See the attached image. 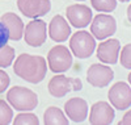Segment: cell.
<instances>
[{"label": "cell", "instance_id": "5bb4252c", "mask_svg": "<svg viewBox=\"0 0 131 125\" xmlns=\"http://www.w3.org/2000/svg\"><path fill=\"white\" fill-rule=\"evenodd\" d=\"M71 36V26L70 22L62 15L54 16L49 24V37L54 42H64Z\"/></svg>", "mask_w": 131, "mask_h": 125}, {"label": "cell", "instance_id": "484cf974", "mask_svg": "<svg viewBox=\"0 0 131 125\" xmlns=\"http://www.w3.org/2000/svg\"><path fill=\"white\" fill-rule=\"evenodd\" d=\"M118 125H131V109H128V111L125 113L123 117L119 120Z\"/></svg>", "mask_w": 131, "mask_h": 125}, {"label": "cell", "instance_id": "4fadbf2b", "mask_svg": "<svg viewBox=\"0 0 131 125\" xmlns=\"http://www.w3.org/2000/svg\"><path fill=\"white\" fill-rule=\"evenodd\" d=\"M88 103L83 97H71L64 103V113L67 119L79 124L86 120L88 117Z\"/></svg>", "mask_w": 131, "mask_h": 125}, {"label": "cell", "instance_id": "f546056e", "mask_svg": "<svg viewBox=\"0 0 131 125\" xmlns=\"http://www.w3.org/2000/svg\"><path fill=\"white\" fill-rule=\"evenodd\" d=\"M75 2H84V0H75Z\"/></svg>", "mask_w": 131, "mask_h": 125}, {"label": "cell", "instance_id": "7a4b0ae2", "mask_svg": "<svg viewBox=\"0 0 131 125\" xmlns=\"http://www.w3.org/2000/svg\"><path fill=\"white\" fill-rule=\"evenodd\" d=\"M7 101L16 111H33L38 105V95L28 87L15 86L8 90Z\"/></svg>", "mask_w": 131, "mask_h": 125}, {"label": "cell", "instance_id": "cb8c5ba5", "mask_svg": "<svg viewBox=\"0 0 131 125\" xmlns=\"http://www.w3.org/2000/svg\"><path fill=\"white\" fill-rule=\"evenodd\" d=\"M9 41V36H8V30L4 26V24L0 21V48L4 46L5 43H8Z\"/></svg>", "mask_w": 131, "mask_h": 125}, {"label": "cell", "instance_id": "e0dca14e", "mask_svg": "<svg viewBox=\"0 0 131 125\" xmlns=\"http://www.w3.org/2000/svg\"><path fill=\"white\" fill-rule=\"evenodd\" d=\"M43 124L45 125H68V119L60 108L51 105L46 108V111L43 112Z\"/></svg>", "mask_w": 131, "mask_h": 125}, {"label": "cell", "instance_id": "7c38bea8", "mask_svg": "<svg viewBox=\"0 0 131 125\" xmlns=\"http://www.w3.org/2000/svg\"><path fill=\"white\" fill-rule=\"evenodd\" d=\"M17 8L24 16L29 19L42 17L50 12V0H17Z\"/></svg>", "mask_w": 131, "mask_h": 125}, {"label": "cell", "instance_id": "5b68a950", "mask_svg": "<svg viewBox=\"0 0 131 125\" xmlns=\"http://www.w3.org/2000/svg\"><path fill=\"white\" fill-rule=\"evenodd\" d=\"M117 32V20L114 16L107 13H98L97 16L92 17L91 21V34L96 40H105L115 34Z\"/></svg>", "mask_w": 131, "mask_h": 125}, {"label": "cell", "instance_id": "44dd1931", "mask_svg": "<svg viewBox=\"0 0 131 125\" xmlns=\"http://www.w3.org/2000/svg\"><path fill=\"white\" fill-rule=\"evenodd\" d=\"M92 7L97 12L110 13L117 8V0H91Z\"/></svg>", "mask_w": 131, "mask_h": 125}, {"label": "cell", "instance_id": "d6986e66", "mask_svg": "<svg viewBox=\"0 0 131 125\" xmlns=\"http://www.w3.org/2000/svg\"><path fill=\"white\" fill-rule=\"evenodd\" d=\"M16 58V51L12 46L5 43L4 46L0 48V69H7L13 63Z\"/></svg>", "mask_w": 131, "mask_h": 125}, {"label": "cell", "instance_id": "52a82bcc", "mask_svg": "<svg viewBox=\"0 0 131 125\" xmlns=\"http://www.w3.org/2000/svg\"><path fill=\"white\" fill-rule=\"evenodd\" d=\"M109 103L118 111H126L131 107V86L119 81L114 83L107 92Z\"/></svg>", "mask_w": 131, "mask_h": 125}, {"label": "cell", "instance_id": "8992f818", "mask_svg": "<svg viewBox=\"0 0 131 125\" xmlns=\"http://www.w3.org/2000/svg\"><path fill=\"white\" fill-rule=\"evenodd\" d=\"M23 38L25 40L26 45L31 48H39L45 43L47 38V24L41 19H31L24 28Z\"/></svg>", "mask_w": 131, "mask_h": 125}, {"label": "cell", "instance_id": "3957f363", "mask_svg": "<svg viewBox=\"0 0 131 125\" xmlns=\"http://www.w3.org/2000/svg\"><path fill=\"white\" fill-rule=\"evenodd\" d=\"M96 38L86 30H78L70 36V50L79 59H86L94 53Z\"/></svg>", "mask_w": 131, "mask_h": 125}, {"label": "cell", "instance_id": "9a60e30c", "mask_svg": "<svg viewBox=\"0 0 131 125\" xmlns=\"http://www.w3.org/2000/svg\"><path fill=\"white\" fill-rule=\"evenodd\" d=\"M0 21L4 24V26L8 30V36L10 41H20L24 34V22L20 16H17L13 12H7L0 17Z\"/></svg>", "mask_w": 131, "mask_h": 125}, {"label": "cell", "instance_id": "2e32d148", "mask_svg": "<svg viewBox=\"0 0 131 125\" xmlns=\"http://www.w3.org/2000/svg\"><path fill=\"white\" fill-rule=\"evenodd\" d=\"M47 90H49V94L54 97H58V99L64 97L68 92L72 91L71 78L66 76L63 74H57L49 81Z\"/></svg>", "mask_w": 131, "mask_h": 125}, {"label": "cell", "instance_id": "603a6c76", "mask_svg": "<svg viewBox=\"0 0 131 125\" xmlns=\"http://www.w3.org/2000/svg\"><path fill=\"white\" fill-rule=\"evenodd\" d=\"M9 84H10V78H9V75H8L4 70L0 69V94H3L4 91L9 87Z\"/></svg>", "mask_w": 131, "mask_h": 125}, {"label": "cell", "instance_id": "ffe728a7", "mask_svg": "<svg viewBox=\"0 0 131 125\" xmlns=\"http://www.w3.org/2000/svg\"><path fill=\"white\" fill-rule=\"evenodd\" d=\"M13 119V108L8 101L0 99V125H9Z\"/></svg>", "mask_w": 131, "mask_h": 125}, {"label": "cell", "instance_id": "f1b7e54d", "mask_svg": "<svg viewBox=\"0 0 131 125\" xmlns=\"http://www.w3.org/2000/svg\"><path fill=\"white\" fill-rule=\"evenodd\" d=\"M121 3H127V2H130V0H119Z\"/></svg>", "mask_w": 131, "mask_h": 125}, {"label": "cell", "instance_id": "ac0fdd59", "mask_svg": "<svg viewBox=\"0 0 131 125\" xmlns=\"http://www.w3.org/2000/svg\"><path fill=\"white\" fill-rule=\"evenodd\" d=\"M12 124L13 125H38L39 119L31 111H24L12 119Z\"/></svg>", "mask_w": 131, "mask_h": 125}, {"label": "cell", "instance_id": "7402d4cb", "mask_svg": "<svg viewBox=\"0 0 131 125\" xmlns=\"http://www.w3.org/2000/svg\"><path fill=\"white\" fill-rule=\"evenodd\" d=\"M118 61L121 62V66L125 69L131 70V43H126L125 46L119 50Z\"/></svg>", "mask_w": 131, "mask_h": 125}, {"label": "cell", "instance_id": "4316f807", "mask_svg": "<svg viewBox=\"0 0 131 125\" xmlns=\"http://www.w3.org/2000/svg\"><path fill=\"white\" fill-rule=\"evenodd\" d=\"M126 15H127V20L131 22V4L127 7V13H126Z\"/></svg>", "mask_w": 131, "mask_h": 125}, {"label": "cell", "instance_id": "8fae6325", "mask_svg": "<svg viewBox=\"0 0 131 125\" xmlns=\"http://www.w3.org/2000/svg\"><path fill=\"white\" fill-rule=\"evenodd\" d=\"M115 112L110 103L107 101H96L91 107L89 124L92 125H110L114 121Z\"/></svg>", "mask_w": 131, "mask_h": 125}, {"label": "cell", "instance_id": "6da1fadb", "mask_svg": "<svg viewBox=\"0 0 131 125\" xmlns=\"http://www.w3.org/2000/svg\"><path fill=\"white\" fill-rule=\"evenodd\" d=\"M13 71L23 81L37 84L41 83L47 74V62L42 55L23 53L16 58L13 63Z\"/></svg>", "mask_w": 131, "mask_h": 125}, {"label": "cell", "instance_id": "30bf717a", "mask_svg": "<svg viewBox=\"0 0 131 125\" xmlns=\"http://www.w3.org/2000/svg\"><path fill=\"white\" fill-rule=\"evenodd\" d=\"M96 57L101 63L115 65L118 62V55L121 50V42L117 38H105L100 45H96Z\"/></svg>", "mask_w": 131, "mask_h": 125}, {"label": "cell", "instance_id": "ba28073f", "mask_svg": "<svg viewBox=\"0 0 131 125\" xmlns=\"http://www.w3.org/2000/svg\"><path fill=\"white\" fill-rule=\"evenodd\" d=\"M114 79V71L105 63H92L86 70V81L93 87L104 88Z\"/></svg>", "mask_w": 131, "mask_h": 125}, {"label": "cell", "instance_id": "277c9868", "mask_svg": "<svg viewBox=\"0 0 131 125\" xmlns=\"http://www.w3.org/2000/svg\"><path fill=\"white\" fill-rule=\"evenodd\" d=\"M72 53L64 45H55L47 53V66L54 74H63L72 66Z\"/></svg>", "mask_w": 131, "mask_h": 125}, {"label": "cell", "instance_id": "9c48e42d", "mask_svg": "<svg viewBox=\"0 0 131 125\" xmlns=\"http://www.w3.org/2000/svg\"><path fill=\"white\" fill-rule=\"evenodd\" d=\"M66 17L73 28L84 29L91 24L93 12L85 4H71L66 8Z\"/></svg>", "mask_w": 131, "mask_h": 125}, {"label": "cell", "instance_id": "d4e9b609", "mask_svg": "<svg viewBox=\"0 0 131 125\" xmlns=\"http://www.w3.org/2000/svg\"><path fill=\"white\" fill-rule=\"evenodd\" d=\"M71 84H72V91H80L83 88V82L80 78H71Z\"/></svg>", "mask_w": 131, "mask_h": 125}, {"label": "cell", "instance_id": "83f0119b", "mask_svg": "<svg viewBox=\"0 0 131 125\" xmlns=\"http://www.w3.org/2000/svg\"><path fill=\"white\" fill-rule=\"evenodd\" d=\"M127 81H128V84L131 86V71H130V74L127 75Z\"/></svg>", "mask_w": 131, "mask_h": 125}]
</instances>
